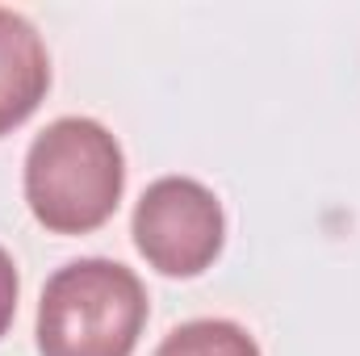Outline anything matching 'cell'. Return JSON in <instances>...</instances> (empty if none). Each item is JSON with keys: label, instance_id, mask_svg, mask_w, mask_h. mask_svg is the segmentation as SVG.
<instances>
[{"label": "cell", "instance_id": "cell-6", "mask_svg": "<svg viewBox=\"0 0 360 356\" xmlns=\"http://www.w3.org/2000/svg\"><path fill=\"white\" fill-rule=\"evenodd\" d=\"M17 293H21L17 265H13V256L0 248V340H4V331L13 327V319H17Z\"/></svg>", "mask_w": 360, "mask_h": 356}, {"label": "cell", "instance_id": "cell-2", "mask_svg": "<svg viewBox=\"0 0 360 356\" xmlns=\"http://www.w3.org/2000/svg\"><path fill=\"white\" fill-rule=\"evenodd\" d=\"M151 302L139 272L105 256L55 268L38 298V356H134Z\"/></svg>", "mask_w": 360, "mask_h": 356}, {"label": "cell", "instance_id": "cell-1", "mask_svg": "<svg viewBox=\"0 0 360 356\" xmlns=\"http://www.w3.org/2000/svg\"><path fill=\"white\" fill-rule=\"evenodd\" d=\"M25 205L51 235L101 231L126 189V155L96 117H55L25 151Z\"/></svg>", "mask_w": 360, "mask_h": 356}, {"label": "cell", "instance_id": "cell-3", "mask_svg": "<svg viewBox=\"0 0 360 356\" xmlns=\"http://www.w3.org/2000/svg\"><path fill=\"white\" fill-rule=\"evenodd\" d=\"M134 248L147 265L164 276H201L222 256L226 214L214 189L193 177L151 180L130 218Z\"/></svg>", "mask_w": 360, "mask_h": 356}, {"label": "cell", "instance_id": "cell-4", "mask_svg": "<svg viewBox=\"0 0 360 356\" xmlns=\"http://www.w3.org/2000/svg\"><path fill=\"white\" fill-rule=\"evenodd\" d=\"M51 92L42 34L13 8H0V139L25 126Z\"/></svg>", "mask_w": 360, "mask_h": 356}, {"label": "cell", "instance_id": "cell-5", "mask_svg": "<svg viewBox=\"0 0 360 356\" xmlns=\"http://www.w3.org/2000/svg\"><path fill=\"white\" fill-rule=\"evenodd\" d=\"M155 356H264L260 344L252 340L248 327H239L235 319H193L172 327Z\"/></svg>", "mask_w": 360, "mask_h": 356}]
</instances>
